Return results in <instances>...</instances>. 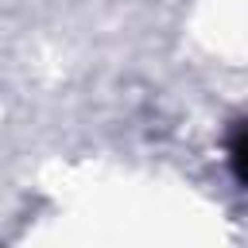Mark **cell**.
Returning <instances> with one entry per match:
<instances>
[{"label": "cell", "instance_id": "1", "mask_svg": "<svg viewBox=\"0 0 248 248\" xmlns=\"http://www.w3.org/2000/svg\"><path fill=\"white\" fill-rule=\"evenodd\" d=\"M232 170H236V178L248 186V124L232 136Z\"/></svg>", "mask_w": 248, "mask_h": 248}]
</instances>
